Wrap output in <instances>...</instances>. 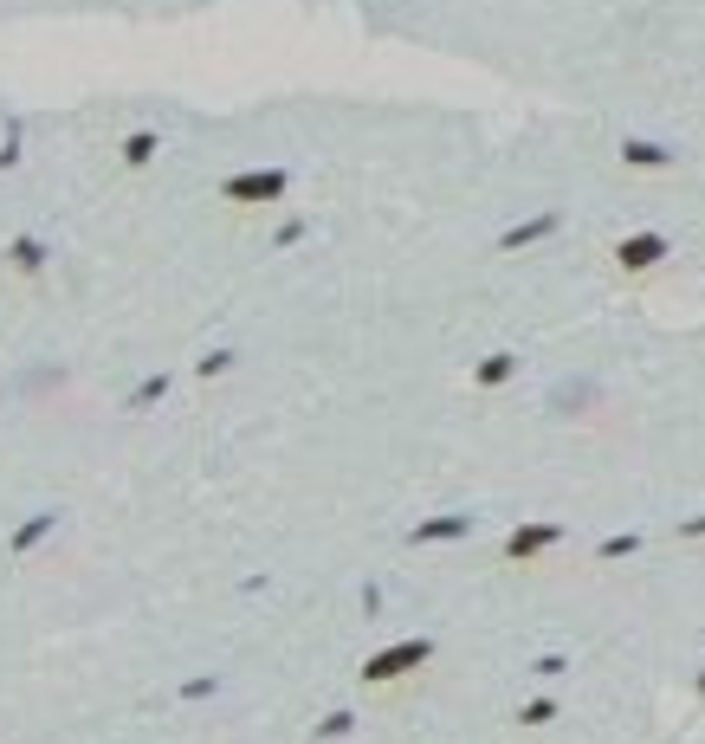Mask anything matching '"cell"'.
Segmentation results:
<instances>
[{"instance_id":"1","label":"cell","mask_w":705,"mask_h":744,"mask_svg":"<svg viewBox=\"0 0 705 744\" xmlns=\"http://www.w3.org/2000/svg\"><path fill=\"white\" fill-rule=\"evenodd\" d=\"M59 518H65L59 505H46V512H33V518H26L20 531H13V544H7V550H13V557H26V550H33L39 537H52V531H59Z\"/></svg>"},{"instance_id":"2","label":"cell","mask_w":705,"mask_h":744,"mask_svg":"<svg viewBox=\"0 0 705 744\" xmlns=\"http://www.w3.org/2000/svg\"><path fill=\"white\" fill-rule=\"evenodd\" d=\"M7 259H13V266H20L26 272V279H33V272H46V240H39V233H13V246H7Z\"/></svg>"},{"instance_id":"3","label":"cell","mask_w":705,"mask_h":744,"mask_svg":"<svg viewBox=\"0 0 705 744\" xmlns=\"http://www.w3.org/2000/svg\"><path fill=\"white\" fill-rule=\"evenodd\" d=\"M149 156H156V136H149V130H136L130 143H123V162H130V169H143Z\"/></svg>"},{"instance_id":"4","label":"cell","mask_w":705,"mask_h":744,"mask_svg":"<svg viewBox=\"0 0 705 744\" xmlns=\"http://www.w3.org/2000/svg\"><path fill=\"white\" fill-rule=\"evenodd\" d=\"M156 395H169V376H149V382H143V389H136V395H130V408H149V402H156Z\"/></svg>"}]
</instances>
